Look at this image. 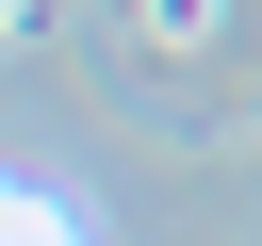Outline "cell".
Returning <instances> with one entry per match:
<instances>
[{"label":"cell","instance_id":"cell-1","mask_svg":"<svg viewBox=\"0 0 262 246\" xmlns=\"http://www.w3.org/2000/svg\"><path fill=\"white\" fill-rule=\"evenodd\" d=\"M213 16L229 0H131V33H164V49H213Z\"/></svg>","mask_w":262,"mask_h":246},{"label":"cell","instance_id":"cell-2","mask_svg":"<svg viewBox=\"0 0 262 246\" xmlns=\"http://www.w3.org/2000/svg\"><path fill=\"white\" fill-rule=\"evenodd\" d=\"M16 33H33V0H0V49H16Z\"/></svg>","mask_w":262,"mask_h":246}]
</instances>
